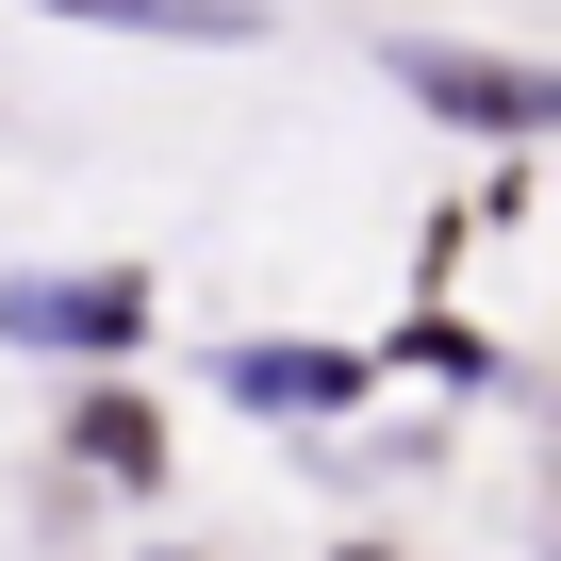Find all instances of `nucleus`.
<instances>
[{"label": "nucleus", "mask_w": 561, "mask_h": 561, "mask_svg": "<svg viewBox=\"0 0 561 561\" xmlns=\"http://www.w3.org/2000/svg\"><path fill=\"white\" fill-rule=\"evenodd\" d=\"M347 561H380V545H347Z\"/></svg>", "instance_id": "39448f33"}, {"label": "nucleus", "mask_w": 561, "mask_h": 561, "mask_svg": "<svg viewBox=\"0 0 561 561\" xmlns=\"http://www.w3.org/2000/svg\"><path fill=\"white\" fill-rule=\"evenodd\" d=\"M397 83L462 133H561V67H495V50H397Z\"/></svg>", "instance_id": "f03ea898"}, {"label": "nucleus", "mask_w": 561, "mask_h": 561, "mask_svg": "<svg viewBox=\"0 0 561 561\" xmlns=\"http://www.w3.org/2000/svg\"><path fill=\"white\" fill-rule=\"evenodd\" d=\"M67 446H83V479H116V495H149V479H165V413H149V397H133V380H100V397H83V430H67Z\"/></svg>", "instance_id": "20e7f679"}, {"label": "nucleus", "mask_w": 561, "mask_h": 561, "mask_svg": "<svg viewBox=\"0 0 561 561\" xmlns=\"http://www.w3.org/2000/svg\"><path fill=\"white\" fill-rule=\"evenodd\" d=\"M149 331V280L100 264V280H0V347H83V364H133Z\"/></svg>", "instance_id": "f257e3e1"}, {"label": "nucleus", "mask_w": 561, "mask_h": 561, "mask_svg": "<svg viewBox=\"0 0 561 561\" xmlns=\"http://www.w3.org/2000/svg\"><path fill=\"white\" fill-rule=\"evenodd\" d=\"M215 380H231L248 413H364V380H380V364H364V347H231Z\"/></svg>", "instance_id": "7ed1b4c3"}]
</instances>
